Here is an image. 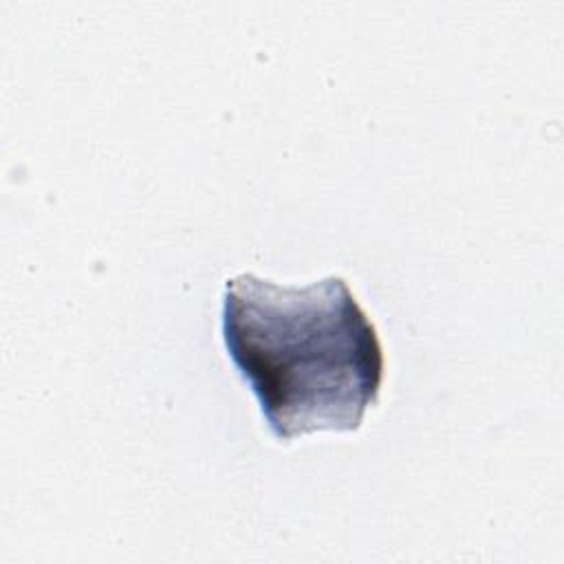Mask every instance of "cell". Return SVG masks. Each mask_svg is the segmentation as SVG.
Returning <instances> with one entry per match:
<instances>
[{
  "label": "cell",
  "instance_id": "6da1fadb",
  "mask_svg": "<svg viewBox=\"0 0 564 564\" xmlns=\"http://www.w3.org/2000/svg\"><path fill=\"white\" fill-rule=\"evenodd\" d=\"M223 339L271 432L357 430L377 401L383 352L346 280L306 286L240 273L225 284Z\"/></svg>",
  "mask_w": 564,
  "mask_h": 564
}]
</instances>
